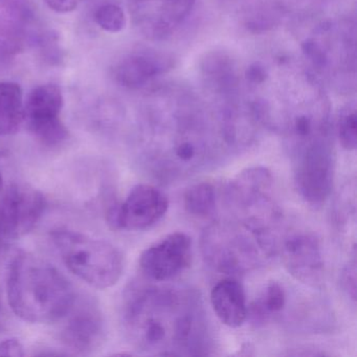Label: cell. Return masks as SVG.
<instances>
[{"instance_id":"cell-1","label":"cell","mask_w":357,"mask_h":357,"mask_svg":"<svg viewBox=\"0 0 357 357\" xmlns=\"http://www.w3.org/2000/svg\"><path fill=\"white\" fill-rule=\"evenodd\" d=\"M243 82L257 120L283 137L291 160L334 146L329 97L305 62L288 56L256 60Z\"/></svg>"},{"instance_id":"cell-2","label":"cell","mask_w":357,"mask_h":357,"mask_svg":"<svg viewBox=\"0 0 357 357\" xmlns=\"http://www.w3.org/2000/svg\"><path fill=\"white\" fill-rule=\"evenodd\" d=\"M149 158L162 176L188 174L210 164L225 147L206 104L188 87L155 85L146 91Z\"/></svg>"},{"instance_id":"cell-3","label":"cell","mask_w":357,"mask_h":357,"mask_svg":"<svg viewBox=\"0 0 357 357\" xmlns=\"http://www.w3.org/2000/svg\"><path fill=\"white\" fill-rule=\"evenodd\" d=\"M123 324L139 350L162 356L206 354L208 325L199 298L192 290L131 288L123 306Z\"/></svg>"},{"instance_id":"cell-4","label":"cell","mask_w":357,"mask_h":357,"mask_svg":"<svg viewBox=\"0 0 357 357\" xmlns=\"http://www.w3.org/2000/svg\"><path fill=\"white\" fill-rule=\"evenodd\" d=\"M8 302L22 321H60L76 300L74 288L53 265L30 252H20L8 267Z\"/></svg>"},{"instance_id":"cell-5","label":"cell","mask_w":357,"mask_h":357,"mask_svg":"<svg viewBox=\"0 0 357 357\" xmlns=\"http://www.w3.org/2000/svg\"><path fill=\"white\" fill-rule=\"evenodd\" d=\"M199 74L225 147L250 146L261 125L248 103L237 61L227 52H210L200 61Z\"/></svg>"},{"instance_id":"cell-6","label":"cell","mask_w":357,"mask_h":357,"mask_svg":"<svg viewBox=\"0 0 357 357\" xmlns=\"http://www.w3.org/2000/svg\"><path fill=\"white\" fill-rule=\"evenodd\" d=\"M305 63L324 85L340 93L356 89V22L354 18L326 20L302 43Z\"/></svg>"},{"instance_id":"cell-7","label":"cell","mask_w":357,"mask_h":357,"mask_svg":"<svg viewBox=\"0 0 357 357\" xmlns=\"http://www.w3.org/2000/svg\"><path fill=\"white\" fill-rule=\"evenodd\" d=\"M51 238L66 267L91 287L107 289L120 281L124 256L114 244L66 229H55Z\"/></svg>"},{"instance_id":"cell-8","label":"cell","mask_w":357,"mask_h":357,"mask_svg":"<svg viewBox=\"0 0 357 357\" xmlns=\"http://www.w3.org/2000/svg\"><path fill=\"white\" fill-rule=\"evenodd\" d=\"M273 179L263 167L242 171L227 185L225 200L238 222L264 239L277 240L281 212L273 197Z\"/></svg>"},{"instance_id":"cell-9","label":"cell","mask_w":357,"mask_h":357,"mask_svg":"<svg viewBox=\"0 0 357 357\" xmlns=\"http://www.w3.org/2000/svg\"><path fill=\"white\" fill-rule=\"evenodd\" d=\"M202 245L210 266L227 275L252 271L275 252L271 244L238 221L211 225L204 231Z\"/></svg>"},{"instance_id":"cell-10","label":"cell","mask_w":357,"mask_h":357,"mask_svg":"<svg viewBox=\"0 0 357 357\" xmlns=\"http://www.w3.org/2000/svg\"><path fill=\"white\" fill-rule=\"evenodd\" d=\"M63 106L61 89L52 83L35 87L24 101L29 128L45 147H58L68 139V128L60 118Z\"/></svg>"},{"instance_id":"cell-11","label":"cell","mask_w":357,"mask_h":357,"mask_svg":"<svg viewBox=\"0 0 357 357\" xmlns=\"http://www.w3.org/2000/svg\"><path fill=\"white\" fill-rule=\"evenodd\" d=\"M47 202L32 185L14 183L0 198V239L15 240L33 231L43 216Z\"/></svg>"},{"instance_id":"cell-12","label":"cell","mask_w":357,"mask_h":357,"mask_svg":"<svg viewBox=\"0 0 357 357\" xmlns=\"http://www.w3.org/2000/svg\"><path fill=\"white\" fill-rule=\"evenodd\" d=\"M196 0H129L131 17L151 40L172 36L193 11Z\"/></svg>"},{"instance_id":"cell-13","label":"cell","mask_w":357,"mask_h":357,"mask_svg":"<svg viewBox=\"0 0 357 357\" xmlns=\"http://www.w3.org/2000/svg\"><path fill=\"white\" fill-rule=\"evenodd\" d=\"M169 200L164 192L151 185H137L126 199L108 215L112 227L124 231H145L166 215Z\"/></svg>"},{"instance_id":"cell-14","label":"cell","mask_w":357,"mask_h":357,"mask_svg":"<svg viewBox=\"0 0 357 357\" xmlns=\"http://www.w3.org/2000/svg\"><path fill=\"white\" fill-rule=\"evenodd\" d=\"M60 330L62 344L77 354H89L101 346L105 321L99 305L91 298L75 300Z\"/></svg>"},{"instance_id":"cell-15","label":"cell","mask_w":357,"mask_h":357,"mask_svg":"<svg viewBox=\"0 0 357 357\" xmlns=\"http://www.w3.org/2000/svg\"><path fill=\"white\" fill-rule=\"evenodd\" d=\"M192 239L181 231L169 234L146 248L139 257V268L148 279L167 282L181 275L191 265Z\"/></svg>"},{"instance_id":"cell-16","label":"cell","mask_w":357,"mask_h":357,"mask_svg":"<svg viewBox=\"0 0 357 357\" xmlns=\"http://www.w3.org/2000/svg\"><path fill=\"white\" fill-rule=\"evenodd\" d=\"M282 262L288 273L301 283L317 286L325 273L321 242L310 231H298L288 234L280 244Z\"/></svg>"},{"instance_id":"cell-17","label":"cell","mask_w":357,"mask_h":357,"mask_svg":"<svg viewBox=\"0 0 357 357\" xmlns=\"http://www.w3.org/2000/svg\"><path fill=\"white\" fill-rule=\"evenodd\" d=\"M174 68V58L158 51L133 52L116 62L112 77L116 84L128 91H149L156 80Z\"/></svg>"},{"instance_id":"cell-18","label":"cell","mask_w":357,"mask_h":357,"mask_svg":"<svg viewBox=\"0 0 357 357\" xmlns=\"http://www.w3.org/2000/svg\"><path fill=\"white\" fill-rule=\"evenodd\" d=\"M211 304L217 317L231 328L241 327L248 317L243 286L234 278L221 280L211 291Z\"/></svg>"},{"instance_id":"cell-19","label":"cell","mask_w":357,"mask_h":357,"mask_svg":"<svg viewBox=\"0 0 357 357\" xmlns=\"http://www.w3.org/2000/svg\"><path fill=\"white\" fill-rule=\"evenodd\" d=\"M26 120L24 91L20 84L0 82V135L17 132Z\"/></svg>"},{"instance_id":"cell-20","label":"cell","mask_w":357,"mask_h":357,"mask_svg":"<svg viewBox=\"0 0 357 357\" xmlns=\"http://www.w3.org/2000/svg\"><path fill=\"white\" fill-rule=\"evenodd\" d=\"M286 291L278 282L267 284L264 291L248 306V317L254 325H264L271 317L279 314L286 305Z\"/></svg>"},{"instance_id":"cell-21","label":"cell","mask_w":357,"mask_h":357,"mask_svg":"<svg viewBox=\"0 0 357 357\" xmlns=\"http://www.w3.org/2000/svg\"><path fill=\"white\" fill-rule=\"evenodd\" d=\"M183 206L185 211L193 216H210L216 208L214 185L206 181L191 185L183 195Z\"/></svg>"},{"instance_id":"cell-22","label":"cell","mask_w":357,"mask_h":357,"mask_svg":"<svg viewBox=\"0 0 357 357\" xmlns=\"http://www.w3.org/2000/svg\"><path fill=\"white\" fill-rule=\"evenodd\" d=\"M336 132L340 145L348 151H354L357 145L356 103L350 102L342 108L338 114Z\"/></svg>"},{"instance_id":"cell-23","label":"cell","mask_w":357,"mask_h":357,"mask_svg":"<svg viewBox=\"0 0 357 357\" xmlns=\"http://www.w3.org/2000/svg\"><path fill=\"white\" fill-rule=\"evenodd\" d=\"M96 24L108 33H120L127 24L124 10L114 3H106L98 8L93 15Z\"/></svg>"},{"instance_id":"cell-24","label":"cell","mask_w":357,"mask_h":357,"mask_svg":"<svg viewBox=\"0 0 357 357\" xmlns=\"http://www.w3.org/2000/svg\"><path fill=\"white\" fill-rule=\"evenodd\" d=\"M355 183H352V185H349L342 190L336 202L334 218L337 227H347L348 222L350 225L351 221L355 222Z\"/></svg>"},{"instance_id":"cell-25","label":"cell","mask_w":357,"mask_h":357,"mask_svg":"<svg viewBox=\"0 0 357 357\" xmlns=\"http://www.w3.org/2000/svg\"><path fill=\"white\" fill-rule=\"evenodd\" d=\"M342 285L353 301H356V261L349 263L342 275Z\"/></svg>"},{"instance_id":"cell-26","label":"cell","mask_w":357,"mask_h":357,"mask_svg":"<svg viewBox=\"0 0 357 357\" xmlns=\"http://www.w3.org/2000/svg\"><path fill=\"white\" fill-rule=\"evenodd\" d=\"M24 355V344L17 338H6L0 342V356L22 357Z\"/></svg>"},{"instance_id":"cell-27","label":"cell","mask_w":357,"mask_h":357,"mask_svg":"<svg viewBox=\"0 0 357 357\" xmlns=\"http://www.w3.org/2000/svg\"><path fill=\"white\" fill-rule=\"evenodd\" d=\"M82 0H45L47 7L56 13H70L78 8Z\"/></svg>"},{"instance_id":"cell-28","label":"cell","mask_w":357,"mask_h":357,"mask_svg":"<svg viewBox=\"0 0 357 357\" xmlns=\"http://www.w3.org/2000/svg\"><path fill=\"white\" fill-rule=\"evenodd\" d=\"M3 173H1V170H0V190L3 189Z\"/></svg>"}]
</instances>
